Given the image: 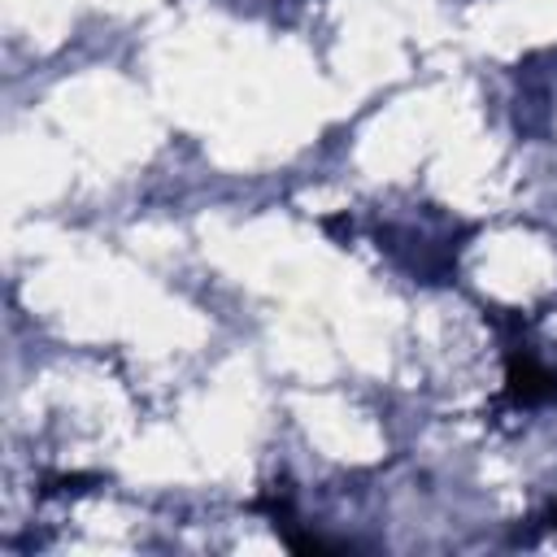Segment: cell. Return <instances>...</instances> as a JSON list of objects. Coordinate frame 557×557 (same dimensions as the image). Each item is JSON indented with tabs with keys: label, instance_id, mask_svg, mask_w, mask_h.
<instances>
[{
	"label": "cell",
	"instance_id": "2",
	"mask_svg": "<svg viewBox=\"0 0 557 557\" xmlns=\"http://www.w3.org/2000/svg\"><path fill=\"white\" fill-rule=\"evenodd\" d=\"M548 518H553V527H557V509H553V513H548Z\"/></svg>",
	"mask_w": 557,
	"mask_h": 557
},
{
	"label": "cell",
	"instance_id": "1",
	"mask_svg": "<svg viewBox=\"0 0 557 557\" xmlns=\"http://www.w3.org/2000/svg\"><path fill=\"white\" fill-rule=\"evenodd\" d=\"M505 392L513 405H548L557 400V370L544 366L531 348L513 344L505 357Z\"/></svg>",
	"mask_w": 557,
	"mask_h": 557
}]
</instances>
